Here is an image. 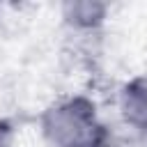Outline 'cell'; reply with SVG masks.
<instances>
[{
  "label": "cell",
  "mask_w": 147,
  "mask_h": 147,
  "mask_svg": "<svg viewBox=\"0 0 147 147\" xmlns=\"http://www.w3.org/2000/svg\"><path fill=\"white\" fill-rule=\"evenodd\" d=\"M41 131L51 147H94L101 126L94 119L90 101L71 99L46 110Z\"/></svg>",
  "instance_id": "cell-1"
},
{
  "label": "cell",
  "mask_w": 147,
  "mask_h": 147,
  "mask_svg": "<svg viewBox=\"0 0 147 147\" xmlns=\"http://www.w3.org/2000/svg\"><path fill=\"white\" fill-rule=\"evenodd\" d=\"M124 119L138 129H147V78H136L122 92Z\"/></svg>",
  "instance_id": "cell-2"
},
{
  "label": "cell",
  "mask_w": 147,
  "mask_h": 147,
  "mask_svg": "<svg viewBox=\"0 0 147 147\" xmlns=\"http://www.w3.org/2000/svg\"><path fill=\"white\" fill-rule=\"evenodd\" d=\"M103 14H106V7L96 5V2H69V5H64V18L71 25L83 28V30L99 25Z\"/></svg>",
  "instance_id": "cell-3"
},
{
  "label": "cell",
  "mask_w": 147,
  "mask_h": 147,
  "mask_svg": "<svg viewBox=\"0 0 147 147\" xmlns=\"http://www.w3.org/2000/svg\"><path fill=\"white\" fill-rule=\"evenodd\" d=\"M0 147H9V133L5 126H0Z\"/></svg>",
  "instance_id": "cell-4"
}]
</instances>
